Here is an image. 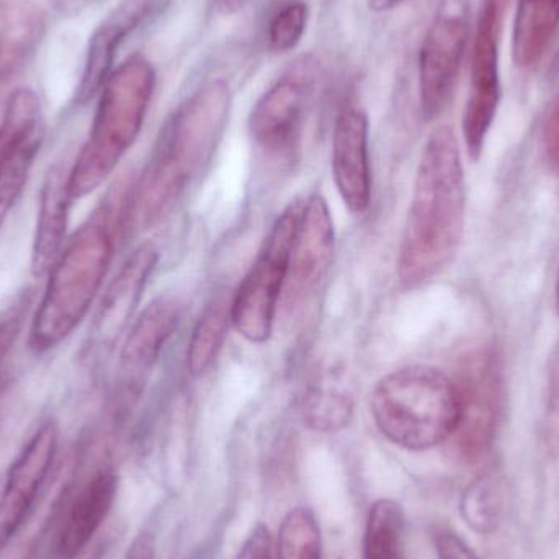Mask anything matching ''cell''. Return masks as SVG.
<instances>
[{
    "mask_svg": "<svg viewBox=\"0 0 559 559\" xmlns=\"http://www.w3.org/2000/svg\"><path fill=\"white\" fill-rule=\"evenodd\" d=\"M45 33V13L33 0H0V82L32 58Z\"/></svg>",
    "mask_w": 559,
    "mask_h": 559,
    "instance_id": "obj_20",
    "label": "cell"
},
{
    "mask_svg": "<svg viewBox=\"0 0 559 559\" xmlns=\"http://www.w3.org/2000/svg\"><path fill=\"white\" fill-rule=\"evenodd\" d=\"M107 223L88 222L66 242L48 272L45 292L29 325L35 354L59 347L91 311L114 259Z\"/></svg>",
    "mask_w": 559,
    "mask_h": 559,
    "instance_id": "obj_4",
    "label": "cell"
},
{
    "mask_svg": "<svg viewBox=\"0 0 559 559\" xmlns=\"http://www.w3.org/2000/svg\"><path fill=\"white\" fill-rule=\"evenodd\" d=\"M370 406L381 436L409 452H426L440 445L459 426L455 381L427 365L386 374L374 388Z\"/></svg>",
    "mask_w": 559,
    "mask_h": 559,
    "instance_id": "obj_5",
    "label": "cell"
},
{
    "mask_svg": "<svg viewBox=\"0 0 559 559\" xmlns=\"http://www.w3.org/2000/svg\"><path fill=\"white\" fill-rule=\"evenodd\" d=\"M334 223L321 195L309 197L301 206L286 277V302L295 308L306 298L331 267L334 259Z\"/></svg>",
    "mask_w": 559,
    "mask_h": 559,
    "instance_id": "obj_13",
    "label": "cell"
},
{
    "mask_svg": "<svg viewBox=\"0 0 559 559\" xmlns=\"http://www.w3.org/2000/svg\"><path fill=\"white\" fill-rule=\"evenodd\" d=\"M468 35V0H440L419 52V100L426 120H436L449 105Z\"/></svg>",
    "mask_w": 559,
    "mask_h": 559,
    "instance_id": "obj_8",
    "label": "cell"
},
{
    "mask_svg": "<svg viewBox=\"0 0 559 559\" xmlns=\"http://www.w3.org/2000/svg\"><path fill=\"white\" fill-rule=\"evenodd\" d=\"M231 296L219 293L203 309L187 348V368L193 377L205 373L218 357L231 321Z\"/></svg>",
    "mask_w": 559,
    "mask_h": 559,
    "instance_id": "obj_22",
    "label": "cell"
},
{
    "mask_svg": "<svg viewBox=\"0 0 559 559\" xmlns=\"http://www.w3.org/2000/svg\"><path fill=\"white\" fill-rule=\"evenodd\" d=\"M302 419L316 432H341L354 419V403L342 391L312 390L306 396Z\"/></svg>",
    "mask_w": 559,
    "mask_h": 559,
    "instance_id": "obj_25",
    "label": "cell"
},
{
    "mask_svg": "<svg viewBox=\"0 0 559 559\" xmlns=\"http://www.w3.org/2000/svg\"><path fill=\"white\" fill-rule=\"evenodd\" d=\"M124 559H156V542L151 532H141L128 548Z\"/></svg>",
    "mask_w": 559,
    "mask_h": 559,
    "instance_id": "obj_31",
    "label": "cell"
},
{
    "mask_svg": "<svg viewBox=\"0 0 559 559\" xmlns=\"http://www.w3.org/2000/svg\"><path fill=\"white\" fill-rule=\"evenodd\" d=\"M466 189L459 141L450 127L432 131L417 167L397 259L406 288L436 278L455 259L465 231Z\"/></svg>",
    "mask_w": 559,
    "mask_h": 559,
    "instance_id": "obj_1",
    "label": "cell"
},
{
    "mask_svg": "<svg viewBox=\"0 0 559 559\" xmlns=\"http://www.w3.org/2000/svg\"><path fill=\"white\" fill-rule=\"evenodd\" d=\"M403 2L404 0H368V7H370L371 12L383 13L396 9Z\"/></svg>",
    "mask_w": 559,
    "mask_h": 559,
    "instance_id": "obj_33",
    "label": "cell"
},
{
    "mask_svg": "<svg viewBox=\"0 0 559 559\" xmlns=\"http://www.w3.org/2000/svg\"><path fill=\"white\" fill-rule=\"evenodd\" d=\"M157 261L159 252L153 245L140 246L127 259L117 277L111 280L92 324L91 347L94 350H107L120 341L136 312Z\"/></svg>",
    "mask_w": 559,
    "mask_h": 559,
    "instance_id": "obj_14",
    "label": "cell"
},
{
    "mask_svg": "<svg viewBox=\"0 0 559 559\" xmlns=\"http://www.w3.org/2000/svg\"><path fill=\"white\" fill-rule=\"evenodd\" d=\"M182 318V302L174 296L154 299L131 324L120 354V373L127 384H140L159 360Z\"/></svg>",
    "mask_w": 559,
    "mask_h": 559,
    "instance_id": "obj_17",
    "label": "cell"
},
{
    "mask_svg": "<svg viewBox=\"0 0 559 559\" xmlns=\"http://www.w3.org/2000/svg\"><path fill=\"white\" fill-rule=\"evenodd\" d=\"M316 78L318 62L309 56L298 59L259 98L249 131L265 153L283 156L296 150Z\"/></svg>",
    "mask_w": 559,
    "mask_h": 559,
    "instance_id": "obj_9",
    "label": "cell"
},
{
    "mask_svg": "<svg viewBox=\"0 0 559 559\" xmlns=\"http://www.w3.org/2000/svg\"><path fill=\"white\" fill-rule=\"evenodd\" d=\"M117 491L118 476L111 466H102L81 486L59 531L58 551L62 558H75L91 544L110 515Z\"/></svg>",
    "mask_w": 559,
    "mask_h": 559,
    "instance_id": "obj_18",
    "label": "cell"
},
{
    "mask_svg": "<svg viewBox=\"0 0 559 559\" xmlns=\"http://www.w3.org/2000/svg\"><path fill=\"white\" fill-rule=\"evenodd\" d=\"M437 559H478L475 551L459 537L449 531H439L436 534Z\"/></svg>",
    "mask_w": 559,
    "mask_h": 559,
    "instance_id": "obj_29",
    "label": "cell"
},
{
    "mask_svg": "<svg viewBox=\"0 0 559 559\" xmlns=\"http://www.w3.org/2000/svg\"><path fill=\"white\" fill-rule=\"evenodd\" d=\"M156 87V71L143 56H131L111 72L100 91L91 133L69 167L72 199L91 195L117 169L140 136Z\"/></svg>",
    "mask_w": 559,
    "mask_h": 559,
    "instance_id": "obj_3",
    "label": "cell"
},
{
    "mask_svg": "<svg viewBox=\"0 0 559 559\" xmlns=\"http://www.w3.org/2000/svg\"><path fill=\"white\" fill-rule=\"evenodd\" d=\"M74 202L69 187V169L58 164L43 180L38 218L32 245V272L36 277L48 274L66 246L69 212Z\"/></svg>",
    "mask_w": 559,
    "mask_h": 559,
    "instance_id": "obj_19",
    "label": "cell"
},
{
    "mask_svg": "<svg viewBox=\"0 0 559 559\" xmlns=\"http://www.w3.org/2000/svg\"><path fill=\"white\" fill-rule=\"evenodd\" d=\"M309 7L305 0H288L269 23V45L272 51L288 52L299 45L308 26Z\"/></svg>",
    "mask_w": 559,
    "mask_h": 559,
    "instance_id": "obj_27",
    "label": "cell"
},
{
    "mask_svg": "<svg viewBox=\"0 0 559 559\" xmlns=\"http://www.w3.org/2000/svg\"><path fill=\"white\" fill-rule=\"evenodd\" d=\"M156 2L157 0H123L102 20L88 39L84 71L75 92V102L79 105L87 104L95 95L100 94L105 82L114 72L118 49L151 15Z\"/></svg>",
    "mask_w": 559,
    "mask_h": 559,
    "instance_id": "obj_16",
    "label": "cell"
},
{
    "mask_svg": "<svg viewBox=\"0 0 559 559\" xmlns=\"http://www.w3.org/2000/svg\"><path fill=\"white\" fill-rule=\"evenodd\" d=\"M216 7L222 10L223 13H235L239 9H242L246 0H215Z\"/></svg>",
    "mask_w": 559,
    "mask_h": 559,
    "instance_id": "obj_34",
    "label": "cell"
},
{
    "mask_svg": "<svg viewBox=\"0 0 559 559\" xmlns=\"http://www.w3.org/2000/svg\"><path fill=\"white\" fill-rule=\"evenodd\" d=\"M555 306H557V312L559 314V272L557 278V288H555Z\"/></svg>",
    "mask_w": 559,
    "mask_h": 559,
    "instance_id": "obj_35",
    "label": "cell"
},
{
    "mask_svg": "<svg viewBox=\"0 0 559 559\" xmlns=\"http://www.w3.org/2000/svg\"><path fill=\"white\" fill-rule=\"evenodd\" d=\"M277 559H322L321 527L311 509L286 512L278 527Z\"/></svg>",
    "mask_w": 559,
    "mask_h": 559,
    "instance_id": "obj_24",
    "label": "cell"
},
{
    "mask_svg": "<svg viewBox=\"0 0 559 559\" xmlns=\"http://www.w3.org/2000/svg\"><path fill=\"white\" fill-rule=\"evenodd\" d=\"M43 138L38 95L32 88H16L0 120V233L28 183Z\"/></svg>",
    "mask_w": 559,
    "mask_h": 559,
    "instance_id": "obj_10",
    "label": "cell"
},
{
    "mask_svg": "<svg viewBox=\"0 0 559 559\" xmlns=\"http://www.w3.org/2000/svg\"><path fill=\"white\" fill-rule=\"evenodd\" d=\"M544 146L551 166L559 170V95L548 110L545 121Z\"/></svg>",
    "mask_w": 559,
    "mask_h": 559,
    "instance_id": "obj_30",
    "label": "cell"
},
{
    "mask_svg": "<svg viewBox=\"0 0 559 559\" xmlns=\"http://www.w3.org/2000/svg\"><path fill=\"white\" fill-rule=\"evenodd\" d=\"M455 384L460 417L453 436L462 455L476 462L495 443L504 404V377L495 348L483 345L463 355Z\"/></svg>",
    "mask_w": 559,
    "mask_h": 559,
    "instance_id": "obj_7",
    "label": "cell"
},
{
    "mask_svg": "<svg viewBox=\"0 0 559 559\" xmlns=\"http://www.w3.org/2000/svg\"><path fill=\"white\" fill-rule=\"evenodd\" d=\"M501 68H499V2L485 0L479 10L472 48V82L463 111V138L473 160L485 151L501 104Z\"/></svg>",
    "mask_w": 559,
    "mask_h": 559,
    "instance_id": "obj_11",
    "label": "cell"
},
{
    "mask_svg": "<svg viewBox=\"0 0 559 559\" xmlns=\"http://www.w3.org/2000/svg\"><path fill=\"white\" fill-rule=\"evenodd\" d=\"M364 559H407L406 519L393 499H378L368 511Z\"/></svg>",
    "mask_w": 559,
    "mask_h": 559,
    "instance_id": "obj_23",
    "label": "cell"
},
{
    "mask_svg": "<svg viewBox=\"0 0 559 559\" xmlns=\"http://www.w3.org/2000/svg\"><path fill=\"white\" fill-rule=\"evenodd\" d=\"M218 535H213L212 538L205 542L202 547L197 548L195 554L190 559H216L219 551Z\"/></svg>",
    "mask_w": 559,
    "mask_h": 559,
    "instance_id": "obj_32",
    "label": "cell"
},
{
    "mask_svg": "<svg viewBox=\"0 0 559 559\" xmlns=\"http://www.w3.org/2000/svg\"><path fill=\"white\" fill-rule=\"evenodd\" d=\"M59 429L52 420L43 424L10 466L0 495V550L22 528L45 485L56 453Z\"/></svg>",
    "mask_w": 559,
    "mask_h": 559,
    "instance_id": "obj_12",
    "label": "cell"
},
{
    "mask_svg": "<svg viewBox=\"0 0 559 559\" xmlns=\"http://www.w3.org/2000/svg\"><path fill=\"white\" fill-rule=\"evenodd\" d=\"M502 511L501 489L489 478L473 483L462 498V515L469 527L491 532Z\"/></svg>",
    "mask_w": 559,
    "mask_h": 559,
    "instance_id": "obj_26",
    "label": "cell"
},
{
    "mask_svg": "<svg viewBox=\"0 0 559 559\" xmlns=\"http://www.w3.org/2000/svg\"><path fill=\"white\" fill-rule=\"evenodd\" d=\"M559 26V0H518L512 26V58L521 69L544 59Z\"/></svg>",
    "mask_w": 559,
    "mask_h": 559,
    "instance_id": "obj_21",
    "label": "cell"
},
{
    "mask_svg": "<svg viewBox=\"0 0 559 559\" xmlns=\"http://www.w3.org/2000/svg\"><path fill=\"white\" fill-rule=\"evenodd\" d=\"M231 88L222 79L197 88L164 124L134 187L130 218L141 229L156 225L179 202L215 156L231 114Z\"/></svg>",
    "mask_w": 559,
    "mask_h": 559,
    "instance_id": "obj_2",
    "label": "cell"
},
{
    "mask_svg": "<svg viewBox=\"0 0 559 559\" xmlns=\"http://www.w3.org/2000/svg\"><path fill=\"white\" fill-rule=\"evenodd\" d=\"M301 206V203H292L278 216L254 264L233 296V325L251 344H265L274 331Z\"/></svg>",
    "mask_w": 559,
    "mask_h": 559,
    "instance_id": "obj_6",
    "label": "cell"
},
{
    "mask_svg": "<svg viewBox=\"0 0 559 559\" xmlns=\"http://www.w3.org/2000/svg\"><path fill=\"white\" fill-rule=\"evenodd\" d=\"M332 176L344 205L355 215L371 202L368 118L361 108H342L332 134Z\"/></svg>",
    "mask_w": 559,
    "mask_h": 559,
    "instance_id": "obj_15",
    "label": "cell"
},
{
    "mask_svg": "<svg viewBox=\"0 0 559 559\" xmlns=\"http://www.w3.org/2000/svg\"><path fill=\"white\" fill-rule=\"evenodd\" d=\"M235 559H272V535L264 524L252 527Z\"/></svg>",
    "mask_w": 559,
    "mask_h": 559,
    "instance_id": "obj_28",
    "label": "cell"
}]
</instances>
